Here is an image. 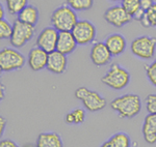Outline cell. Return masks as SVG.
I'll return each instance as SVG.
<instances>
[{
	"instance_id": "18",
	"label": "cell",
	"mask_w": 156,
	"mask_h": 147,
	"mask_svg": "<svg viewBox=\"0 0 156 147\" xmlns=\"http://www.w3.org/2000/svg\"><path fill=\"white\" fill-rule=\"evenodd\" d=\"M102 147H130L131 138L125 132H118L101 145Z\"/></svg>"
},
{
	"instance_id": "20",
	"label": "cell",
	"mask_w": 156,
	"mask_h": 147,
	"mask_svg": "<svg viewBox=\"0 0 156 147\" xmlns=\"http://www.w3.org/2000/svg\"><path fill=\"white\" fill-rule=\"evenodd\" d=\"M66 4L76 12H85L94 6V0H66Z\"/></svg>"
},
{
	"instance_id": "5",
	"label": "cell",
	"mask_w": 156,
	"mask_h": 147,
	"mask_svg": "<svg viewBox=\"0 0 156 147\" xmlns=\"http://www.w3.org/2000/svg\"><path fill=\"white\" fill-rule=\"evenodd\" d=\"M74 95L78 101L81 102L84 109L89 112H99L106 107V99L99 92L90 90L87 87L77 88Z\"/></svg>"
},
{
	"instance_id": "32",
	"label": "cell",
	"mask_w": 156,
	"mask_h": 147,
	"mask_svg": "<svg viewBox=\"0 0 156 147\" xmlns=\"http://www.w3.org/2000/svg\"><path fill=\"white\" fill-rule=\"evenodd\" d=\"M1 19H5V12H4L3 5H0V20Z\"/></svg>"
},
{
	"instance_id": "11",
	"label": "cell",
	"mask_w": 156,
	"mask_h": 147,
	"mask_svg": "<svg viewBox=\"0 0 156 147\" xmlns=\"http://www.w3.org/2000/svg\"><path fill=\"white\" fill-rule=\"evenodd\" d=\"M57 38H58V31L53 26L45 27L37 34L36 46L50 53V52L56 50Z\"/></svg>"
},
{
	"instance_id": "26",
	"label": "cell",
	"mask_w": 156,
	"mask_h": 147,
	"mask_svg": "<svg viewBox=\"0 0 156 147\" xmlns=\"http://www.w3.org/2000/svg\"><path fill=\"white\" fill-rule=\"evenodd\" d=\"M72 115H73V119H74V125H77V124H81L84 122L85 117H87V114H85V110L82 108H75L74 110L71 111Z\"/></svg>"
},
{
	"instance_id": "28",
	"label": "cell",
	"mask_w": 156,
	"mask_h": 147,
	"mask_svg": "<svg viewBox=\"0 0 156 147\" xmlns=\"http://www.w3.org/2000/svg\"><path fill=\"white\" fill-rule=\"evenodd\" d=\"M18 144L12 139H2L0 141V147H17Z\"/></svg>"
},
{
	"instance_id": "21",
	"label": "cell",
	"mask_w": 156,
	"mask_h": 147,
	"mask_svg": "<svg viewBox=\"0 0 156 147\" xmlns=\"http://www.w3.org/2000/svg\"><path fill=\"white\" fill-rule=\"evenodd\" d=\"M143 135L147 134H156V114L155 113H148L145 117L144 122L142 126Z\"/></svg>"
},
{
	"instance_id": "16",
	"label": "cell",
	"mask_w": 156,
	"mask_h": 147,
	"mask_svg": "<svg viewBox=\"0 0 156 147\" xmlns=\"http://www.w3.org/2000/svg\"><path fill=\"white\" fill-rule=\"evenodd\" d=\"M36 145L37 147H62L64 142L55 132H43L37 136Z\"/></svg>"
},
{
	"instance_id": "23",
	"label": "cell",
	"mask_w": 156,
	"mask_h": 147,
	"mask_svg": "<svg viewBox=\"0 0 156 147\" xmlns=\"http://www.w3.org/2000/svg\"><path fill=\"white\" fill-rule=\"evenodd\" d=\"M121 5L133 19V16L140 9V0H123Z\"/></svg>"
},
{
	"instance_id": "10",
	"label": "cell",
	"mask_w": 156,
	"mask_h": 147,
	"mask_svg": "<svg viewBox=\"0 0 156 147\" xmlns=\"http://www.w3.org/2000/svg\"><path fill=\"white\" fill-rule=\"evenodd\" d=\"M90 58L94 65L97 68H102L109 63L112 55L104 42H95L90 48Z\"/></svg>"
},
{
	"instance_id": "4",
	"label": "cell",
	"mask_w": 156,
	"mask_h": 147,
	"mask_svg": "<svg viewBox=\"0 0 156 147\" xmlns=\"http://www.w3.org/2000/svg\"><path fill=\"white\" fill-rule=\"evenodd\" d=\"M27 59L17 48H3L0 51V71L2 73L19 71L25 65Z\"/></svg>"
},
{
	"instance_id": "31",
	"label": "cell",
	"mask_w": 156,
	"mask_h": 147,
	"mask_svg": "<svg viewBox=\"0 0 156 147\" xmlns=\"http://www.w3.org/2000/svg\"><path fill=\"white\" fill-rule=\"evenodd\" d=\"M0 122H1V125H0V133H1V135L4 133V129H5V125H6V120L4 117L1 116V118H0Z\"/></svg>"
},
{
	"instance_id": "14",
	"label": "cell",
	"mask_w": 156,
	"mask_h": 147,
	"mask_svg": "<svg viewBox=\"0 0 156 147\" xmlns=\"http://www.w3.org/2000/svg\"><path fill=\"white\" fill-rule=\"evenodd\" d=\"M78 46L72 31H59L57 38L56 50L65 55H70L76 50Z\"/></svg>"
},
{
	"instance_id": "6",
	"label": "cell",
	"mask_w": 156,
	"mask_h": 147,
	"mask_svg": "<svg viewBox=\"0 0 156 147\" xmlns=\"http://www.w3.org/2000/svg\"><path fill=\"white\" fill-rule=\"evenodd\" d=\"M130 51L140 60L153 59L156 53V37L148 35L137 36L130 44Z\"/></svg>"
},
{
	"instance_id": "8",
	"label": "cell",
	"mask_w": 156,
	"mask_h": 147,
	"mask_svg": "<svg viewBox=\"0 0 156 147\" xmlns=\"http://www.w3.org/2000/svg\"><path fill=\"white\" fill-rule=\"evenodd\" d=\"M72 33L79 46H85L94 43L97 36V29L89 20H78L73 27Z\"/></svg>"
},
{
	"instance_id": "7",
	"label": "cell",
	"mask_w": 156,
	"mask_h": 147,
	"mask_svg": "<svg viewBox=\"0 0 156 147\" xmlns=\"http://www.w3.org/2000/svg\"><path fill=\"white\" fill-rule=\"evenodd\" d=\"M14 25V30L12 34L9 38V43L12 47L17 49L23 48L25 45H27L31 41L36 33V26L30 25L16 19L12 23Z\"/></svg>"
},
{
	"instance_id": "12",
	"label": "cell",
	"mask_w": 156,
	"mask_h": 147,
	"mask_svg": "<svg viewBox=\"0 0 156 147\" xmlns=\"http://www.w3.org/2000/svg\"><path fill=\"white\" fill-rule=\"evenodd\" d=\"M49 53L40 47H34L29 51L27 56V64L29 68L34 72H40L47 68Z\"/></svg>"
},
{
	"instance_id": "24",
	"label": "cell",
	"mask_w": 156,
	"mask_h": 147,
	"mask_svg": "<svg viewBox=\"0 0 156 147\" xmlns=\"http://www.w3.org/2000/svg\"><path fill=\"white\" fill-rule=\"evenodd\" d=\"M14 30V25L9 23L6 19L0 20V38L9 39Z\"/></svg>"
},
{
	"instance_id": "13",
	"label": "cell",
	"mask_w": 156,
	"mask_h": 147,
	"mask_svg": "<svg viewBox=\"0 0 156 147\" xmlns=\"http://www.w3.org/2000/svg\"><path fill=\"white\" fill-rule=\"evenodd\" d=\"M68 66L67 55L62 54V52L54 50L50 52L48 55V62H47V69L50 73L54 75H62L66 72Z\"/></svg>"
},
{
	"instance_id": "22",
	"label": "cell",
	"mask_w": 156,
	"mask_h": 147,
	"mask_svg": "<svg viewBox=\"0 0 156 147\" xmlns=\"http://www.w3.org/2000/svg\"><path fill=\"white\" fill-rule=\"evenodd\" d=\"M28 4V0H5V7L9 15H18Z\"/></svg>"
},
{
	"instance_id": "33",
	"label": "cell",
	"mask_w": 156,
	"mask_h": 147,
	"mask_svg": "<svg viewBox=\"0 0 156 147\" xmlns=\"http://www.w3.org/2000/svg\"><path fill=\"white\" fill-rule=\"evenodd\" d=\"M108 1H110V2H115V3H121V2L123 1V0H108Z\"/></svg>"
},
{
	"instance_id": "17",
	"label": "cell",
	"mask_w": 156,
	"mask_h": 147,
	"mask_svg": "<svg viewBox=\"0 0 156 147\" xmlns=\"http://www.w3.org/2000/svg\"><path fill=\"white\" fill-rule=\"evenodd\" d=\"M17 19L24 23L36 26L40 19V12L37 6L32 4H27L21 12L17 15Z\"/></svg>"
},
{
	"instance_id": "30",
	"label": "cell",
	"mask_w": 156,
	"mask_h": 147,
	"mask_svg": "<svg viewBox=\"0 0 156 147\" xmlns=\"http://www.w3.org/2000/svg\"><path fill=\"white\" fill-rule=\"evenodd\" d=\"M154 3V0H140V8L144 9L145 12H147Z\"/></svg>"
},
{
	"instance_id": "3",
	"label": "cell",
	"mask_w": 156,
	"mask_h": 147,
	"mask_svg": "<svg viewBox=\"0 0 156 147\" xmlns=\"http://www.w3.org/2000/svg\"><path fill=\"white\" fill-rule=\"evenodd\" d=\"M130 81H131L130 73L119 63H112L101 78L102 83L114 90H122L126 88L129 85Z\"/></svg>"
},
{
	"instance_id": "1",
	"label": "cell",
	"mask_w": 156,
	"mask_h": 147,
	"mask_svg": "<svg viewBox=\"0 0 156 147\" xmlns=\"http://www.w3.org/2000/svg\"><path fill=\"white\" fill-rule=\"evenodd\" d=\"M110 108L123 119H131L142 111V99L135 93H126L112 99Z\"/></svg>"
},
{
	"instance_id": "29",
	"label": "cell",
	"mask_w": 156,
	"mask_h": 147,
	"mask_svg": "<svg viewBox=\"0 0 156 147\" xmlns=\"http://www.w3.org/2000/svg\"><path fill=\"white\" fill-rule=\"evenodd\" d=\"M144 140L149 145H154L156 144V134H147V135H143Z\"/></svg>"
},
{
	"instance_id": "9",
	"label": "cell",
	"mask_w": 156,
	"mask_h": 147,
	"mask_svg": "<svg viewBox=\"0 0 156 147\" xmlns=\"http://www.w3.org/2000/svg\"><path fill=\"white\" fill-rule=\"evenodd\" d=\"M103 18L108 24L117 28L126 26L133 20L132 17L125 11L121 4H115V5L108 7L104 12Z\"/></svg>"
},
{
	"instance_id": "27",
	"label": "cell",
	"mask_w": 156,
	"mask_h": 147,
	"mask_svg": "<svg viewBox=\"0 0 156 147\" xmlns=\"http://www.w3.org/2000/svg\"><path fill=\"white\" fill-rule=\"evenodd\" d=\"M146 110L148 113L156 114V93H150L146 96Z\"/></svg>"
},
{
	"instance_id": "19",
	"label": "cell",
	"mask_w": 156,
	"mask_h": 147,
	"mask_svg": "<svg viewBox=\"0 0 156 147\" xmlns=\"http://www.w3.org/2000/svg\"><path fill=\"white\" fill-rule=\"evenodd\" d=\"M140 25L145 28H150V27H155L156 28V3L145 12V16L140 21Z\"/></svg>"
},
{
	"instance_id": "25",
	"label": "cell",
	"mask_w": 156,
	"mask_h": 147,
	"mask_svg": "<svg viewBox=\"0 0 156 147\" xmlns=\"http://www.w3.org/2000/svg\"><path fill=\"white\" fill-rule=\"evenodd\" d=\"M146 76L152 86L156 87V58L145 68Z\"/></svg>"
},
{
	"instance_id": "2",
	"label": "cell",
	"mask_w": 156,
	"mask_h": 147,
	"mask_svg": "<svg viewBox=\"0 0 156 147\" xmlns=\"http://www.w3.org/2000/svg\"><path fill=\"white\" fill-rule=\"evenodd\" d=\"M51 26L57 31H72L73 27L78 22L76 11L71 8L68 4H62L54 9L50 17Z\"/></svg>"
},
{
	"instance_id": "15",
	"label": "cell",
	"mask_w": 156,
	"mask_h": 147,
	"mask_svg": "<svg viewBox=\"0 0 156 147\" xmlns=\"http://www.w3.org/2000/svg\"><path fill=\"white\" fill-rule=\"evenodd\" d=\"M105 45L112 56H119L125 52L127 48V41L121 33H110L104 41Z\"/></svg>"
}]
</instances>
